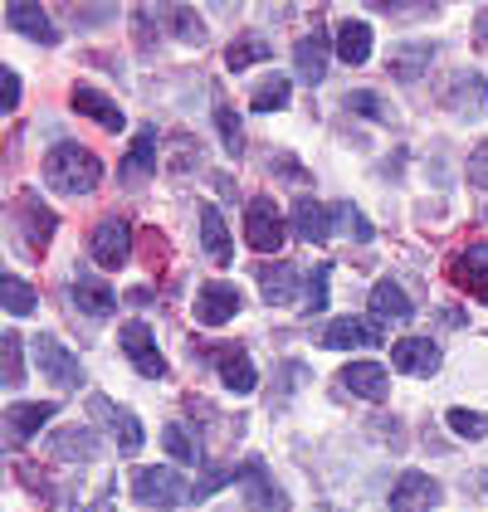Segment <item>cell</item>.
Returning <instances> with one entry per match:
<instances>
[{
    "label": "cell",
    "instance_id": "14",
    "mask_svg": "<svg viewBox=\"0 0 488 512\" xmlns=\"http://www.w3.org/2000/svg\"><path fill=\"white\" fill-rule=\"evenodd\" d=\"M215 366H220V381H225V391L249 395L254 386H259V376H254V361H249V352H244V347H220V352H215Z\"/></svg>",
    "mask_w": 488,
    "mask_h": 512
},
{
    "label": "cell",
    "instance_id": "27",
    "mask_svg": "<svg viewBox=\"0 0 488 512\" xmlns=\"http://www.w3.org/2000/svg\"><path fill=\"white\" fill-rule=\"evenodd\" d=\"M93 410H98V415H108V425H113V434H118L122 454H137V449H142V425H137L127 410H113L108 400H93Z\"/></svg>",
    "mask_w": 488,
    "mask_h": 512
},
{
    "label": "cell",
    "instance_id": "41",
    "mask_svg": "<svg viewBox=\"0 0 488 512\" xmlns=\"http://www.w3.org/2000/svg\"><path fill=\"white\" fill-rule=\"evenodd\" d=\"M0 79H5V113H15L20 108V79H15V69H0Z\"/></svg>",
    "mask_w": 488,
    "mask_h": 512
},
{
    "label": "cell",
    "instance_id": "21",
    "mask_svg": "<svg viewBox=\"0 0 488 512\" xmlns=\"http://www.w3.org/2000/svg\"><path fill=\"white\" fill-rule=\"evenodd\" d=\"M293 64H298V74L308 83H323V74H327V35L323 30H313V35H303V40L293 44Z\"/></svg>",
    "mask_w": 488,
    "mask_h": 512
},
{
    "label": "cell",
    "instance_id": "2",
    "mask_svg": "<svg viewBox=\"0 0 488 512\" xmlns=\"http://www.w3.org/2000/svg\"><path fill=\"white\" fill-rule=\"evenodd\" d=\"M244 239H249V249L254 254H279L284 249V215H279V205L269 196H254L244 205Z\"/></svg>",
    "mask_w": 488,
    "mask_h": 512
},
{
    "label": "cell",
    "instance_id": "1",
    "mask_svg": "<svg viewBox=\"0 0 488 512\" xmlns=\"http://www.w3.org/2000/svg\"><path fill=\"white\" fill-rule=\"evenodd\" d=\"M44 181H49L54 191H64V196H88V191H98V181H103V161L93 157L88 147H79V142H59V147L44 157Z\"/></svg>",
    "mask_w": 488,
    "mask_h": 512
},
{
    "label": "cell",
    "instance_id": "31",
    "mask_svg": "<svg viewBox=\"0 0 488 512\" xmlns=\"http://www.w3.org/2000/svg\"><path fill=\"white\" fill-rule=\"evenodd\" d=\"M162 449L171 454V459H181V464H201V454H196L191 434L181 430V425H166V430H162Z\"/></svg>",
    "mask_w": 488,
    "mask_h": 512
},
{
    "label": "cell",
    "instance_id": "38",
    "mask_svg": "<svg viewBox=\"0 0 488 512\" xmlns=\"http://www.w3.org/2000/svg\"><path fill=\"white\" fill-rule=\"evenodd\" d=\"M469 186L488 191V142H479V147H474V157H469Z\"/></svg>",
    "mask_w": 488,
    "mask_h": 512
},
{
    "label": "cell",
    "instance_id": "25",
    "mask_svg": "<svg viewBox=\"0 0 488 512\" xmlns=\"http://www.w3.org/2000/svg\"><path fill=\"white\" fill-rule=\"evenodd\" d=\"M201 244H205V254H210L215 264L230 259V230H225V220H220L215 205H201Z\"/></svg>",
    "mask_w": 488,
    "mask_h": 512
},
{
    "label": "cell",
    "instance_id": "23",
    "mask_svg": "<svg viewBox=\"0 0 488 512\" xmlns=\"http://www.w3.org/2000/svg\"><path fill=\"white\" fill-rule=\"evenodd\" d=\"M147 171H157V132H152V127H142L137 142H132V152L118 161L122 181H137V176H147Z\"/></svg>",
    "mask_w": 488,
    "mask_h": 512
},
{
    "label": "cell",
    "instance_id": "32",
    "mask_svg": "<svg viewBox=\"0 0 488 512\" xmlns=\"http://www.w3.org/2000/svg\"><path fill=\"white\" fill-rule=\"evenodd\" d=\"M215 127H220V142H225V152L230 157H240L244 152V132H240V118H235V108H215Z\"/></svg>",
    "mask_w": 488,
    "mask_h": 512
},
{
    "label": "cell",
    "instance_id": "33",
    "mask_svg": "<svg viewBox=\"0 0 488 512\" xmlns=\"http://www.w3.org/2000/svg\"><path fill=\"white\" fill-rule=\"evenodd\" d=\"M274 49H269V40H244V44H230V54H225V64L230 69H249V64H264Z\"/></svg>",
    "mask_w": 488,
    "mask_h": 512
},
{
    "label": "cell",
    "instance_id": "9",
    "mask_svg": "<svg viewBox=\"0 0 488 512\" xmlns=\"http://www.w3.org/2000/svg\"><path fill=\"white\" fill-rule=\"evenodd\" d=\"M376 342H381V322L376 317H337V322H327L323 332V347H332V352L376 347Z\"/></svg>",
    "mask_w": 488,
    "mask_h": 512
},
{
    "label": "cell",
    "instance_id": "15",
    "mask_svg": "<svg viewBox=\"0 0 488 512\" xmlns=\"http://www.w3.org/2000/svg\"><path fill=\"white\" fill-rule=\"evenodd\" d=\"M342 386L352 395H362V400H386V391H391V371L376 366V361H352V366L342 371Z\"/></svg>",
    "mask_w": 488,
    "mask_h": 512
},
{
    "label": "cell",
    "instance_id": "13",
    "mask_svg": "<svg viewBox=\"0 0 488 512\" xmlns=\"http://www.w3.org/2000/svg\"><path fill=\"white\" fill-rule=\"evenodd\" d=\"M15 210H20V220H25V225H20L25 249H30V254H40L44 244L54 239V210H49V205H40V196H20V205H15Z\"/></svg>",
    "mask_w": 488,
    "mask_h": 512
},
{
    "label": "cell",
    "instance_id": "7",
    "mask_svg": "<svg viewBox=\"0 0 488 512\" xmlns=\"http://www.w3.org/2000/svg\"><path fill=\"white\" fill-rule=\"evenodd\" d=\"M240 308H244L240 288H235V283H225V278L205 283L201 293H196V322H201V327H225V322H235Z\"/></svg>",
    "mask_w": 488,
    "mask_h": 512
},
{
    "label": "cell",
    "instance_id": "22",
    "mask_svg": "<svg viewBox=\"0 0 488 512\" xmlns=\"http://www.w3.org/2000/svg\"><path fill=\"white\" fill-rule=\"evenodd\" d=\"M54 415H59V405H54V400H40V405H10V410H5V420H10V439H30V434H40Z\"/></svg>",
    "mask_w": 488,
    "mask_h": 512
},
{
    "label": "cell",
    "instance_id": "20",
    "mask_svg": "<svg viewBox=\"0 0 488 512\" xmlns=\"http://www.w3.org/2000/svg\"><path fill=\"white\" fill-rule=\"evenodd\" d=\"M337 59L352 64V69L371 59V25L366 20H342L337 25Z\"/></svg>",
    "mask_w": 488,
    "mask_h": 512
},
{
    "label": "cell",
    "instance_id": "5",
    "mask_svg": "<svg viewBox=\"0 0 488 512\" xmlns=\"http://www.w3.org/2000/svg\"><path fill=\"white\" fill-rule=\"evenodd\" d=\"M35 366H40L44 381H54L59 391H69V386H79V381H83L79 356L69 352L59 337H35Z\"/></svg>",
    "mask_w": 488,
    "mask_h": 512
},
{
    "label": "cell",
    "instance_id": "28",
    "mask_svg": "<svg viewBox=\"0 0 488 512\" xmlns=\"http://www.w3.org/2000/svg\"><path fill=\"white\" fill-rule=\"evenodd\" d=\"M0 298H5V308H10V317H25V313H35V288L25 283V278H15V274H5L0 278Z\"/></svg>",
    "mask_w": 488,
    "mask_h": 512
},
{
    "label": "cell",
    "instance_id": "3",
    "mask_svg": "<svg viewBox=\"0 0 488 512\" xmlns=\"http://www.w3.org/2000/svg\"><path fill=\"white\" fill-rule=\"evenodd\" d=\"M132 498L137 503H147V508H181L186 498H191V488H186V478L176 469H137L132 473Z\"/></svg>",
    "mask_w": 488,
    "mask_h": 512
},
{
    "label": "cell",
    "instance_id": "17",
    "mask_svg": "<svg viewBox=\"0 0 488 512\" xmlns=\"http://www.w3.org/2000/svg\"><path fill=\"white\" fill-rule=\"evenodd\" d=\"M371 317H376V322H410V317H415V303L406 298L401 283L381 278V283L371 288Z\"/></svg>",
    "mask_w": 488,
    "mask_h": 512
},
{
    "label": "cell",
    "instance_id": "24",
    "mask_svg": "<svg viewBox=\"0 0 488 512\" xmlns=\"http://www.w3.org/2000/svg\"><path fill=\"white\" fill-rule=\"evenodd\" d=\"M74 303H79V313H88V317H108L118 298H113V288H108V283L79 274V278H74Z\"/></svg>",
    "mask_w": 488,
    "mask_h": 512
},
{
    "label": "cell",
    "instance_id": "35",
    "mask_svg": "<svg viewBox=\"0 0 488 512\" xmlns=\"http://www.w3.org/2000/svg\"><path fill=\"white\" fill-rule=\"evenodd\" d=\"M347 108H352V113H362V118H371V122H381V118H386L381 98H376V93H366V88H357V93H347Z\"/></svg>",
    "mask_w": 488,
    "mask_h": 512
},
{
    "label": "cell",
    "instance_id": "11",
    "mask_svg": "<svg viewBox=\"0 0 488 512\" xmlns=\"http://www.w3.org/2000/svg\"><path fill=\"white\" fill-rule=\"evenodd\" d=\"M240 488H244V498H249V508L254 512H288L284 493L269 483V469H264L259 459H249V464L240 469Z\"/></svg>",
    "mask_w": 488,
    "mask_h": 512
},
{
    "label": "cell",
    "instance_id": "19",
    "mask_svg": "<svg viewBox=\"0 0 488 512\" xmlns=\"http://www.w3.org/2000/svg\"><path fill=\"white\" fill-rule=\"evenodd\" d=\"M5 25L10 30H20V35H30V40L40 44H54V25H49V15H44L40 5H25V0H15V5H5Z\"/></svg>",
    "mask_w": 488,
    "mask_h": 512
},
{
    "label": "cell",
    "instance_id": "8",
    "mask_svg": "<svg viewBox=\"0 0 488 512\" xmlns=\"http://www.w3.org/2000/svg\"><path fill=\"white\" fill-rule=\"evenodd\" d=\"M391 508L396 512H435L440 508V483L430 478V473L410 469L396 478V488H391Z\"/></svg>",
    "mask_w": 488,
    "mask_h": 512
},
{
    "label": "cell",
    "instance_id": "12",
    "mask_svg": "<svg viewBox=\"0 0 488 512\" xmlns=\"http://www.w3.org/2000/svg\"><path fill=\"white\" fill-rule=\"evenodd\" d=\"M449 274H454L459 288H469V293L488 308V244H469V249L454 259V269H449Z\"/></svg>",
    "mask_w": 488,
    "mask_h": 512
},
{
    "label": "cell",
    "instance_id": "34",
    "mask_svg": "<svg viewBox=\"0 0 488 512\" xmlns=\"http://www.w3.org/2000/svg\"><path fill=\"white\" fill-rule=\"evenodd\" d=\"M0 356H5V386H25V361H20V337L15 332L0 337Z\"/></svg>",
    "mask_w": 488,
    "mask_h": 512
},
{
    "label": "cell",
    "instance_id": "10",
    "mask_svg": "<svg viewBox=\"0 0 488 512\" xmlns=\"http://www.w3.org/2000/svg\"><path fill=\"white\" fill-rule=\"evenodd\" d=\"M391 366L406 376H430V371H440V347L430 337H401L391 347Z\"/></svg>",
    "mask_w": 488,
    "mask_h": 512
},
{
    "label": "cell",
    "instance_id": "40",
    "mask_svg": "<svg viewBox=\"0 0 488 512\" xmlns=\"http://www.w3.org/2000/svg\"><path fill=\"white\" fill-rule=\"evenodd\" d=\"M93 444H98V439H93L88 430H74V434H64V439H59V454H64V449H83V454H93Z\"/></svg>",
    "mask_w": 488,
    "mask_h": 512
},
{
    "label": "cell",
    "instance_id": "37",
    "mask_svg": "<svg viewBox=\"0 0 488 512\" xmlns=\"http://www.w3.org/2000/svg\"><path fill=\"white\" fill-rule=\"evenodd\" d=\"M332 215H337V220H347V230H352V239H371V225H366V215L362 210H352V205H332Z\"/></svg>",
    "mask_w": 488,
    "mask_h": 512
},
{
    "label": "cell",
    "instance_id": "18",
    "mask_svg": "<svg viewBox=\"0 0 488 512\" xmlns=\"http://www.w3.org/2000/svg\"><path fill=\"white\" fill-rule=\"evenodd\" d=\"M332 220H337V215L308 196L293 205V230H298V239H308V244H323V239L332 235Z\"/></svg>",
    "mask_w": 488,
    "mask_h": 512
},
{
    "label": "cell",
    "instance_id": "26",
    "mask_svg": "<svg viewBox=\"0 0 488 512\" xmlns=\"http://www.w3.org/2000/svg\"><path fill=\"white\" fill-rule=\"evenodd\" d=\"M259 288L269 303H293V288H298L293 264H259Z\"/></svg>",
    "mask_w": 488,
    "mask_h": 512
},
{
    "label": "cell",
    "instance_id": "30",
    "mask_svg": "<svg viewBox=\"0 0 488 512\" xmlns=\"http://www.w3.org/2000/svg\"><path fill=\"white\" fill-rule=\"evenodd\" d=\"M445 420H449V430L459 434V439H488V415H479V410H464V405H454Z\"/></svg>",
    "mask_w": 488,
    "mask_h": 512
},
{
    "label": "cell",
    "instance_id": "4",
    "mask_svg": "<svg viewBox=\"0 0 488 512\" xmlns=\"http://www.w3.org/2000/svg\"><path fill=\"white\" fill-rule=\"evenodd\" d=\"M118 342H122V352H127V361H132L147 381H162L166 376V356L157 352V337H152L147 322H122Z\"/></svg>",
    "mask_w": 488,
    "mask_h": 512
},
{
    "label": "cell",
    "instance_id": "16",
    "mask_svg": "<svg viewBox=\"0 0 488 512\" xmlns=\"http://www.w3.org/2000/svg\"><path fill=\"white\" fill-rule=\"evenodd\" d=\"M74 108H79L83 118H93L98 127H108V132H122V127H127V118H122L118 103H113L108 93L88 88V83H79V88H74Z\"/></svg>",
    "mask_w": 488,
    "mask_h": 512
},
{
    "label": "cell",
    "instance_id": "6",
    "mask_svg": "<svg viewBox=\"0 0 488 512\" xmlns=\"http://www.w3.org/2000/svg\"><path fill=\"white\" fill-rule=\"evenodd\" d=\"M93 264L98 269H122L127 264V254H132V225L122 220V215H108V220H98V230H93Z\"/></svg>",
    "mask_w": 488,
    "mask_h": 512
},
{
    "label": "cell",
    "instance_id": "29",
    "mask_svg": "<svg viewBox=\"0 0 488 512\" xmlns=\"http://www.w3.org/2000/svg\"><path fill=\"white\" fill-rule=\"evenodd\" d=\"M288 93H293V88H288V79L269 74V79L249 93V108H254V113H274V108H288Z\"/></svg>",
    "mask_w": 488,
    "mask_h": 512
},
{
    "label": "cell",
    "instance_id": "36",
    "mask_svg": "<svg viewBox=\"0 0 488 512\" xmlns=\"http://www.w3.org/2000/svg\"><path fill=\"white\" fill-rule=\"evenodd\" d=\"M327 274H332V269H327V264H318V269H313V278H308V313H323V308H327Z\"/></svg>",
    "mask_w": 488,
    "mask_h": 512
},
{
    "label": "cell",
    "instance_id": "39",
    "mask_svg": "<svg viewBox=\"0 0 488 512\" xmlns=\"http://www.w3.org/2000/svg\"><path fill=\"white\" fill-rule=\"evenodd\" d=\"M171 20H176V35H181V40H196V44L205 40V25L191 10H171Z\"/></svg>",
    "mask_w": 488,
    "mask_h": 512
}]
</instances>
